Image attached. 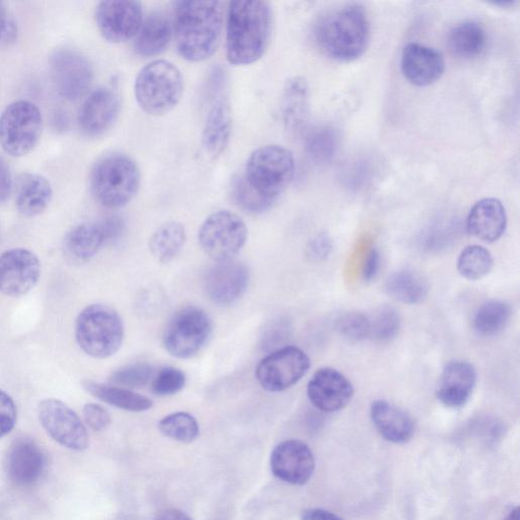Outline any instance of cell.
I'll return each mask as SVG.
<instances>
[{
    "label": "cell",
    "mask_w": 520,
    "mask_h": 520,
    "mask_svg": "<svg viewBox=\"0 0 520 520\" xmlns=\"http://www.w3.org/2000/svg\"><path fill=\"white\" fill-rule=\"evenodd\" d=\"M272 9L260 0L230 4L227 24V58L233 65H248L262 58L270 44Z\"/></svg>",
    "instance_id": "obj_1"
},
{
    "label": "cell",
    "mask_w": 520,
    "mask_h": 520,
    "mask_svg": "<svg viewBox=\"0 0 520 520\" xmlns=\"http://www.w3.org/2000/svg\"><path fill=\"white\" fill-rule=\"evenodd\" d=\"M223 29V3L179 2L176 4L174 31L180 55L191 62H202L217 51Z\"/></svg>",
    "instance_id": "obj_2"
},
{
    "label": "cell",
    "mask_w": 520,
    "mask_h": 520,
    "mask_svg": "<svg viewBox=\"0 0 520 520\" xmlns=\"http://www.w3.org/2000/svg\"><path fill=\"white\" fill-rule=\"evenodd\" d=\"M314 35L325 55L338 61H353L361 57L369 45V18L361 6H345L322 17Z\"/></svg>",
    "instance_id": "obj_3"
},
{
    "label": "cell",
    "mask_w": 520,
    "mask_h": 520,
    "mask_svg": "<svg viewBox=\"0 0 520 520\" xmlns=\"http://www.w3.org/2000/svg\"><path fill=\"white\" fill-rule=\"evenodd\" d=\"M141 180L138 164L120 153L102 157L90 175L94 198L107 209H119L132 202L140 190Z\"/></svg>",
    "instance_id": "obj_4"
},
{
    "label": "cell",
    "mask_w": 520,
    "mask_h": 520,
    "mask_svg": "<svg viewBox=\"0 0 520 520\" xmlns=\"http://www.w3.org/2000/svg\"><path fill=\"white\" fill-rule=\"evenodd\" d=\"M294 174L293 154L282 146L269 145L258 148L250 155L241 177L260 198L275 205Z\"/></svg>",
    "instance_id": "obj_5"
},
{
    "label": "cell",
    "mask_w": 520,
    "mask_h": 520,
    "mask_svg": "<svg viewBox=\"0 0 520 520\" xmlns=\"http://www.w3.org/2000/svg\"><path fill=\"white\" fill-rule=\"evenodd\" d=\"M75 334L84 353L95 359H107L119 351L124 339V325L113 308L91 304L79 314Z\"/></svg>",
    "instance_id": "obj_6"
},
{
    "label": "cell",
    "mask_w": 520,
    "mask_h": 520,
    "mask_svg": "<svg viewBox=\"0 0 520 520\" xmlns=\"http://www.w3.org/2000/svg\"><path fill=\"white\" fill-rule=\"evenodd\" d=\"M183 88V77L176 65L167 60H155L137 76L135 95L147 114L162 116L178 105Z\"/></svg>",
    "instance_id": "obj_7"
},
{
    "label": "cell",
    "mask_w": 520,
    "mask_h": 520,
    "mask_svg": "<svg viewBox=\"0 0 520 520\" xmlns=\"http://www.w3.org/2000/svg\"><path fill=\"white\" fill-rule=\"evenodd\" d=\"M43 118L37 105L19 100L0 115V147L12 157H24L38 145Z\"/></svg>",
    "instance_id": "obj_8"
},
{
    "label": "cell",
    "mask_w": 520,
    "mask_h": 520,
    "mask_svg": "<svg viewBox=\"0 0 520 520\" xmlns=\"http://www.w3.org/2000/svg\"><path fill=\"white\" fill-rule=\"evenodd\" d=\"M213 332L210 316L197 307L177 312L167 325L163 343L166 351L178 359L197 355L208 343Z\"/></svg>",
    "instance_id": "obj_9"
},
{
    "label": "cell",
    "mask_w": 520,
    "mask_h": 520,
    "mask_svg": "<svg viewBox=\"0 0 520 520\" xmlns=\"http://www.w3.org/2000/svg\"><path fill=\"white\" fill-rule=\"evenodd\" d=\"M248 230L244 221L230 211L210 215L199 231L203 250L216 262H229L245 246Z\"/></svg>",
    "instance_id": "obj_10"
},
{
    "label": "cell",
    "mask_w": 520,
    "mask_h": 520,
    "mask_svg": "<svg viewBox=\"0 0 520 520\" xmlns=\"http://www.w3.org/2000/svg\"><path fill=\"white\" fill-rule=\"evenodd\" d=\"M49 72L58 95L69 101L83 97L94 80L91 61L81 52L70 48H59L52 52Z\"/></svg>",
    "instance_id": "obj_11"
},
{
    "label": "cell",
    "mask_w": 520,
    "mask_h": 520,
    "mask_svg": "<svg viewBox=\"0 0 520 520\" xmlns=\"http://www.w3.org/2000/svg\"><path fill=\"white\" fill-rule=\"evenodd\" d=\"M310 359L293 346L280 348L260 361L255 376L267 392L281 393L300 381L310 368Z\"/></svg>",
    "instance_id": "obj_12"
},
{
    "label": "cell",
    "mask_w": 520,
    "mask_h": 520,
    "mask_svg": "<svg viewBox=\"0 0 520 520\" xmlns=\"http://www.w3.org/2000/svg\"><path fill=\"white\" fill-rule=\"evenodd\" d=\"M38 418L47 434L63 447L75 451L88 449V430L67 404L56 399L43 400L38 407Z\"/></svg>",
    "instance_id": "obj_13"
},
{
    "label": "cell",
    "mask_w": 520,
    "mask_h": 520,
    "mask_svg": "<svg viewBox=\"0 0 520 520\" xmlns=\"http://www.w3.org/2000/svg\"><path fill=\"white\" fill-rule=\"evenodd\" d=\"M95 19L104 39L120 44L137 37L144 13L141 3L109 0L98 5Z\"/></svg>",
    "instance_id": "obj_14"
},
{
    "label": "cell",
    "mask_w": 520,
    "mask_h": 520,
    "mask_svg": "<svg viewBox=\"0 0 520 520\" xmlns=\"http://www.w3.org/2000/svg\"><path fill=\"white\" fill-rule=\"evenodd\" d=\"M41 276L38 256L25 248H13L0 255V292L21 297L30 292Z\"/></svg>",
    "instance_id": "obj_15"
},
{
    "label": "cell",
    "mask_w": 520,
    "mask_h": 520,
    "mask_svg": "<svg viewBox=\"0 0 520 520\" xmlns=\"http://www.w3.org/2000/svg\"><path fill=\"white\" fill-rule=\"evenodd\" d=\"M354 393L352 382L343 373L330 367L317 370L307 386L309 401L325 413L338 412L347 407Z\"/></svg>",
    "instance_id": "obj_16"
},
{
    "label": "cell",
    "mask_w": 520,
    "mask_h": 520,
    "mask_svg": "<svg viewBox=\"0 0 520 520\" xmlns=\"http://www.w3.org/2000/svg\"><path fill=\"white\" fill-rule=\"evenodd\" d=\"M315 460L309 446L299 440L279 443L271 455V470L279 480L295 485H305L312 477Z\"/></svg>",
    "instance_id": "obj_17"
},
{
    "label": "cell",
    "mask_w": 520,
    "mask_h": 520,
    "mask_svg": "<svg viewBox=\"0 0 520 520\" xmlns=\"http://www.w3.org/2000/svg\"><path fill=\"white\" fill-rule=\"evenodd\" d=\"M121 108L118 93L109 87L92 92L79 112V126L82 133L90 138L103 136L117 120Z\"/></svg>",
    "instance_id": "obj_18"
},
{
    "label": "cell",
    "mask_w": 520,
    "mask_h": 520,
    "mask_svg": "<svg viewBox=\"0 0 520 520\" xmlns=\"http://www.w3.org/2000/svg\"><path fill=\"white\" fill-rule=\"evenodd\" d=\"M249 270L243 264L218 263L206 275L204 288L209 299L219 306H230L238 301L249 284Z\"/></svg>",
    "instance_id": "obj_19"
},
{
    "label": "cell",
    "mask_w": 520,
    "mask_h": 520,
    "mask_svg": "<svg viewBox=\"0 0 520 520\" xmlns=\"http://www.w3.org/2000/svg\"><path fill=\"white\" fill-rule=\"evenodd\" d=\"M46 459L42 449L31 438L20 437L8 449L6 472L18 486L35 484L44 473Z\"/></svg>",
    "instance_id": "obj_20"
},
{
    "label": "cell",
    "mask_w": 520,
    "mask_h": 520,
    "mask_svg": "<svg viewBox=\"0 0 520 520\" xmlns=\"http://www.w3.org/2000/svg\"><path fill=\"white\" fill-rule=\"evenodd\" d=\"M477 383V372L465 361L450 362L444 368L437 386V399L447 408L459 409L470 401Z\"/></svg>",
    "instance_id": "obj_21"
},
{
    "label": "cell",
    "mask_w": 520,
    "mask_h": 520,
    "mask_svg": "<svg viewBox=\"0 0 520 520\" xmlns=\"http://www.w3.org/2000/svg\"><path fill=\"white\" fill-rule=\"evenodd\" d=\"M402 72L413 85L426 87L437 82L445 70L443 55L436 49L420 43L405 46L401 59Z\"/></svg>",
    "instance_id": "obj_22"
},
{
    "label": "cell",
    "mask_w": 520,
    "mask_h": 520,
    "mask_svg": "<svg viewBox=\"0 0 520 520\" xmlns=\"http://www.w3.org/2000/svg\"><path fill=\"white\" fill-rule=\"evenodd\" d=\"M214 102L207 115L202 143L207 155L212 159L220 157L227 149L232 134V112L224 94L213 98Z\"/></svg>",
    "instance_id": "obj_23"
},
{
    "label": "cell",
    "mask_w": 520,
    "mask_h": 520,
    "mask_svg": "<svg viewBox=\"0 0 520 520\" xmlns=\"http://www.w3.org/2000/svg\"><path fill=\"white\" fill-rule=\"evenodd\" d=\"M371 420L379 434L387 441L403 444L415 433V423L409 413L384 400L372 403Z\"/></svg>",
    "instance_id": "obj_24"
},
{
    "label": "cell",
    "mask_w": 520,
    "mask_h": 520,
    "mask_svg": "<svg viewBox=\"0 0 520 520\" xmlns=\"http://www.w3.org/2000/svg\"><path fill=\"white\" fill-rule=\"evenodd\" d=\"M105 244L100 222L83 223L65 235L62 251L68 263L81 266L91 262Z\"/></svg>",
    "instance_id": "obj_25"
},
{
    "label": "cell",
    "mask_w": 520,
    "mask_h": 520,
    "mask_svg": "<svg viewBox=\"0 0 520 520\" xmlns=\"http://www.w3.org/2000/svg\"><path fill=\"white\" fill-rule=\"evenodd\" d=\"M506 227V210L499 200L493 198L476 203L467 219L469 233L489 243L499 240L505 233Z\"/></svg>",
    "instance_id": "obj_26"
},
{
    "label": "cell",
    "mask_w": 520,
    "mask_h": 520,
    "mask_svg": "<svg viewBox=\"0 0 520 520\" xmlns=\"http://www.w3.org/2000/svg\"><path fill=\"white\" fill-rule=\"evenodd\" d=\"M14 191L16 207L26 218H34L44 213L53 197L49 180L35 173H23L18 178Z\"/></svg>",
    "instance_id": "obj_27"
},
{
    "label": "cell",
    "mask_w": 520,
    "mask_h": 520,
    "mask_svg": "<svg viewBox=\"0 0 520 520\" xmlns=\"http://www.w3.org/2000/svg\"><path fill=\"white\" fill-rule=\"evenodd\" d=\"M281 113L287 132L296 135L303 130L309 116V87L304 78L293 77L285 83Z\"/></svg>",
    "instance_id": "obj_28"
},
{
    "label": "cell",
    "mask_w": 520,
    "mask_h": 520,
    "mask_svg": "<svg viewBox=\"0 0 520 520\" xmlns=\"http://www.w3.org/2000/svg\"><path fill=\"white\" fill-rule=\"evenodd\" d=\"M82 385L91 396L110 406L127 412L142 413L153 408V402L130 389L84 380Z\"/></svg>",
    "instance_id": "obj_29"
},
{
    "label": "cell",
    "mask_w": 520,
    "mask_h": 520,
    "mask_svg": "<svg viewBox=\"0 0 520 520\" xmlns=\"http://www.w3.org/2000/svg\"><path fill=\"white\" fill-rule=\"evenodd\" d=\"M171 37L169 19L163 13H153L143 22L136 38L135 49L141 56H156L165 51Z\"/></svg>",
    "instance_id": "obj_30"
},
{
    "label": "cell",
    "mask_w": 520,
    "mask_h": 520,
    "mask_svg": "<svg viewBox=\"0 0 520 520\" xmlns=\"http://www.w3.org/2000/svg\"><path fill=\"white\" fill-rule=\"evenodd\" d=\"M486 42L487 35L483 26L475 21H465L453 26L447 36L450 50L464 58L480 55L485 49Z\"/></svg>",
    "instance_id": "obj_31"
},
{
    "label": "cell",
    "mask_w": 520,
    "mask_h": 520,
    "mask_svg": "<svg viewBox=\"0 0 520 520\" xmlns=\"http://www.w3.org/2000/svg\"><path fill=\"white\" fill-rule=\"evenodd\" d=\"M386 291L390 297L404 304L422 303L428 295L427 282L412 271H400L390 276L386 282Z\"/></svg>",
    "instance_id": "obj_32"
},
{
    "label": "cell",
    "mask_w": 520,
    "mask_h": 520,
    "mask_svg": "<svg viewBox=\"0 0 520 520\" xmlns=\"http://www.w3.org/2000/svg\"><path fill=\"white\" fill-rule=\"evenodd\" d=\"M186 241L184 226L169 222L161 226L150 239V251L160 264L167 265L180 253Z\"/></svg>",
    "instance_id": "obj_33"
},
{
    "label": "cell",
    "mask_w": 520,
    "mask_h": 520,
    "mask_svg": "<svg viewBox=\"0 0 520 520\" xmlns=\"http://www.w3.org/2000/svg\"><path fill=\"white\" fill-rule=\"evenodd\" d=\"M339 148V135L330 125H319L309 130L305 139V151L316 164L330 163Z\"/></svg>",
    "instance_id": "obj_34"
},
{
    "label": "cell",
    "mask_w": 520,
    "mask_h": 520,
    "mask_svg": "<svg viewBox=\"0 0 520 520\" xmlns=\"http://www.w3.org/2000/svg\"><path fill=\"white\" fill-rule=\"evenodd\" d=\"M511 316L510 306L500 300L484 303L474 316V329L484 337H492L502 332Z\"/></svg>",
    "instance_id": "obj_35"
},
{
    "label": "cell",
    "mask_w": 520,
    "mask_h": 520,
    "mask_svg": "<svg viewBox=\"0 0 520 520\" xmlns=\"http://www.w3.org/2000/svg\"><path fill=\"white\" fill-rule=\"evenodd\" d=\"M494 259L491 252L481 245L466 247L459 256L458 270L469 281L485 278L493 269Z\"/></svg>",
    "instance_id": "obj_36"
},
{
    "label": "cell",
    "mask_w": 520,
    "mask_h": 520,
    "mask_svg": "<svg viewBox=\"0 0 520 520\" xmlns=\"http://www.w3.org/2000/svg\"><path fill=\"white\" fill-rule=\"evenodd\" d=\"M159 429L166 437L182 443H190L200 436V425L185 412L170 414L159 422Z\"/></svg>",
    "instance_id": "obj_37"
},
{
    "label": "cell",
    "mask_w": 520,
    "mask_h": 520,
    "mask_svg": "<svg viewBox=\"0 0 520 520\" xmlns=\"http://www.w3.org/2000/svg\"><path fill=\"white\" fill-rule=\"evenodd\" d=\"M401 328V317L393 308H382L370 318V338L377 342L393 340Z\"/></svg>",
    "instance_id": "obj_38"
},
{
    "label": "cell",
    "mask_w": 520,
    "mask_h": 520,
    "mask_svg": "<svg viewBox=\"0 0 520 520\" xmlns=\"http://www.w3.org/2000/svg\"><path fill=\"white\" fill-rule=\"evenodd\" d=\"M154 368L147 363L124 366L114 371L109 381L122 388H140L148 384L154 377Z\"/></svg>",
    "instance_id": "obj_39"
},
{
    "label": "cell",
    "mask_w": 520,
    "mask_h": 520,
    "mask_svg": "<svg viewBox=\"0 0 520 520\" xmlns=\"http://www.w3.org/2000/svg\"><path fill=\"white\" fill-rule=\"evenodd\" d=\"M337 329L349 342H362L370 338V318L359 312H349L338 319Z\"/></svg>",
    "instance_id": "obj_40"
},
{
    "label": "cell",
    "mask_w": 520,
    "mask_h": 520,
    "mask_svg": "<svg viewBox=\"0 0 520 520\" xmlns=\"http://www.w3.org/2000/svg\"><path fill=\"white\" fill-rule=\"evenodd\" d=\"M186 383L185 374L174 367L161 369L152 379V393L159 397L174 396L181 392Z\"/></svg>",
    "instance_id": "obj_41"
},
{
    "label": "cell",
    "mask_w": 520,
    "mask_h": 520,
    "mask_svg": "<svg viewBox=\"0 0 520 520\" xmlns=\"http://www.w3.org/2000/svg\"><path fill=\"white\" fill-rule=\"evenodd\" d=\"M18 410L14 400L0 390V438L8 435L15 427Z\"/></svg>",
    "instance_id": "obj_42"
},
{
    "label": "cell",
    "mask_w": 520,
    "mask_h": 520,
    "mask_svg": "<svg viewBox=\"0 0 520 520\" xmlns=\"http://www.w3.org/2000/svg\"><path fill=\"white\" fill-rule=\"evenodd\" d=\"M289 327L282 319L267 325L262 336V347L265 351L278 350L288 336ZM273 351V352H274Z\"/></svg>",
    "instance_id": "obj_43"
},
{
    "label": "cell",
    "mask_w": 520,
    "mask_h": 520,
    "mask_svg": "<svg viewBox=\"0 0 520 520\" xmlns=\"http://www.w3.org/2000/svg\"><path fill=\"white\" fill-rule=\"evenodd\" d=\"M85 423L96 432L107 429L111 424L108 411L98 404H87L83 410Z\"/></svg>",
    "instance_id": "obj_44"
},
{
    "label": "cell",
    "mask_w": 520,
    "mask_h": 520,
    "mask_svg": "<svg viewBox=\"0 0 520 520\" xmlns=\"http://www.w3.org/2000/svg\"><path fill=\"white\" fill-rule=\"evenodd\" d=\"M333 250L331 237L327 233H320L315 236L308 244L307 256L313 262H321L327 259Z\"/></svg>",
    "instance_id": "obj_45"
},
{
    "label": "cell",
    "mask_w": 520,
    "mask_h": 520,
    "mask_svg": "<svg viewBox=\"0 0 520 520\" xmlns=\"http://www.w3.org/2000/svg\"><path fill=\"white\" fill-rule=\"evenodd\" d=\"M18 36V26L7 9L0 3V47L15 42Z\"/></svg>",
    "instance_id": "obj_46"
},
{
    "label": "cell",
    "mask_w": 520,
    "mask_h": 520,
    "mask_svg": "<svg viewBox=\"0 0 520 520\" xmlns=\"http://www.w3.org/2000/svg\"><path fill=\"white\" fill-rule=\"evenodd\" d=\"M14 187L11 169L6 160L0 157V204L6 203L11 198Z\"/></svg>",
    "instance_id": "obj_47"
},
{
    "label": "cell",
    "mask_w": 520,
    "mask_h": 520,
    "mask_svg": "<svg viewBox=\"0 0 520 520\" xmlns=\"http://www.w3.org/2000/svg\"><path fill=\"white\" fill-rule=\"evenodd\" d=\"M380 266H381L380 253L376 248H372L368 252V254L365 258L364 266H363L362 276H363L364 281L370 282L373 279H375L379 273Z\"/></svg>",
    "instance_id": "obj_48"
},
{
    "label": "cell",
    "mask_w": 520,
    "mask_h": 520,
    "mask_svg": "<svg viewBox=\"0 0 520 520\" xmlns=\"http://www.w3.org/2000/svg\"><path fill=\"white\" fill-rule=\"evenodd\" d=\"M100 222L106 244L120 237L124 229V222L119 217H108Z\"/></svg>",
    "instance_id": "obj_49"
},
{
    "label": "cell",
    "mask_w": 520,
    "mask_h": 520,
    "mask_svg": "<svg viewBox=\"0 0 520 520\" xmlns=\"http://www.w3.org/2000/svg\"><path fill=\"white\" fill-rule=\"evenodd\" d=\"M301 520H344L337 514L320 509V508H312L303 512Z\"/></svg>",
    "instance_id": "obj_50"
},
{
    "label": "cell",
    "mask_w": 520,
    "mask_h": 520,
    "mask_svg": "<svg viewBox=\"0 0 520 520\" xmlns=\"http://www.w3.org/2000/svg\"><path fill=\"white\" fill-rule=\"evenodd\" d=\"M156 520H192L185 512L171 509L163 512Z\"/></svg>",
    "instance_id": "obj_51"
},
{
    "label": "cell",
    "mask_w": 520,
    "mask_h": 520,
    "mask_svg": "<svg viewBox=\"0 0 520 520\" xmlns=\"http://www.w3.org/2000/svg\"><path fill=\"white\" fill-rule=\"evenodd\" d=\"M519 508L515 507L509 511L504 520H519Z\"/></svg>",
    "instance_id": "obj_52"
}]
</instances>
